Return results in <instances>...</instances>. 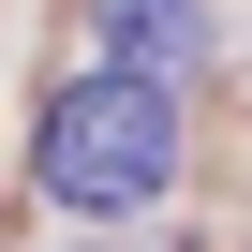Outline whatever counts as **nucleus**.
Returning a JSON list of instances; mask_svg holds the SVG:
<instances>
[{"label":"nucleus","mask_w":252,"mask_h":252,"mask_svg":"<svg viewBox=\"0 0 252 252\" xmlns=\"http://www.w3.org/2000/svg\"><path fill=\"white\" fill-rule=\"evenodd\" d=\"M178 89H149V74H74L45 119H30V193L60 208V222H134V208H163L178 193Z\"/></svg>","instance_id":"1"},{"label":"nucleus","mask_w":252,"mask_h":252,"mask_svg":"<svg viewBox=\"0 0 252 252\" xmlns=\"http://www.w3.org/2000/svg\"><path fill=\"white\" fill-rule=\"evenodd\" d=\"M89 45H104V74L178 89V74L208 60V0H89Z\"/></svg>","instance_id":"2"},{"label":"nucleus","mask_w":252,"mask_h":252,"mask_svg":"<svg viewBox=\"0 0 252 252\" xmlns=\"http://www.w3.org/2000/svg\"><path fill=\"white\" fill-rule=\"evenodd\" d=\"M178 252H208V237H178Z\"/></svg>","instance_id":"3"}]
</instances>
